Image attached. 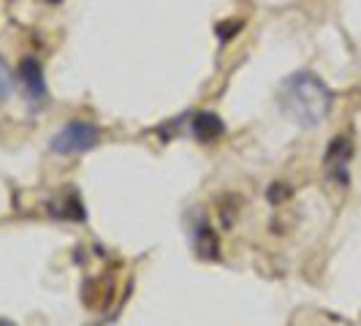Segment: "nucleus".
<instances>
[{"mask_svg": "<svg viewBox=\"0 0 361 326\" xmlns=\"http://www.w3.org/2000/svg\"><path fill=\"white\" fill-rule=\"evenodd\" d=\"M190 131H193V136L199 139L201 145H212L223 136L226 126H223V120L217 117L215 111H199L193 117V123H190Z\"/></svg>", "mask_w": 361, "mask_h": 326, "instance_id": "obj_5", "label": "nucleus"}, {"mask_svg": "<svg viewBox=\"0 0 361 326\" xmlns=\"http://www.w3.org/2000/svg\"><path fill=\"white\" fill-rule=\"evenodd\" d=\"M239 28H242V22H228V25H220V28H217V33H220V38H223V41H228V38L234 36Z\"/></svg>", "mask_w": 361, "mask_h": 326, "instance_id": "obj_8", "label": "nucleus"}, {"mask_svg": "<svg viewBox=\"0 0 361 326\" xmlns=\"http://www.w3.org/2000/svg\"><path fill=\"white\" fill-rule=\"evenodd\" d=\"M196 250L201 258H217V236L207 223L196 229Z\"/></svg>", "mask_w": 361, "mask_h": 326, "instance_id": "obj_6", "label": "nucleus"}, {"mask_svg": "<svg viewBox=\"0 0 361 326\" xmlns=\"http://www.w3.org/2000/svg\"><path fill=\"white\" fill-rule=\"evenodd\" d=\"M0 326H14V324H11V321H3V318H0Z\"/></svg>", "mask_w": 361, "mask_h": 326, "instance_id": "obj_10", "label": "nucleus"}, {"mask_svg": "<svg viewBox=\"0 0 361 326\" xmlns=\"http://www.w3.org/2000/svg\"><path fill=\"white\" fill-rule=\"evenodd\" d=\"M11 90H14V76H11V71H8L6 60L0 57V104H3V101H8Z\"/></svg>", "mask_w": 361, "mask_h": 326, "instance_id": "obj_7", "label": "nucleus"}, {"mask_svg": "<svg viewBox=\"0 0 361 326\" xmlns=\"http://www.w3.org/2000/svg\"><path fill=\"white\" fill-rule=\"evenodd\" d=\"M52 3H57V0H52Z\"/></svg>", "mask_w": 361, "mask_h": 326, "instance_id": "obj_11", "label": "nucleus"}, {"mask_svg": "<svg viewBox=\"0 0 361 326\" xmlns=\"http://www.w3.org/2000/svg\"><path fill=\"white\" fill-rule=\"evenodd\" d=\"M98 142H101L98 126H92L87 120H71L54 133L49 147L57 155H79V152L98 147Z\"/></svg>", "mask_w": 361, "mask_h": 326, "instance_id": "obj_2", "label": "nucleus"}, {"mask_svg": "<svg viewBox=\"0 0 361 326\" xmlns=\"http://www.w3.org/2000/svg\"><path fill=\"white\" fill-rule=\"evenodd\" d=\"M288 193H290L288 188H280V182H274V185H271V191H269V201H271V204H277V199L283 201Z\"/></svg>", "mask_w": 361, "mask_h": 326, "instance_id": "obj_9", "label": "nucleus"}, {"mask_svg": "<svg viewBox=\"0 0 361 326\" xmlns=\"http://www.w3.org/2000/svg\"><path fill=\"white\" fill-rule=\"evenodd\" d=\"M19 82H22V87L27 92V98H30V104H47V98H49V92H47V82H44V68H41V63H38L36 57H25L22 63H19Z\"/></svg>", "mask_w": 361, "mask_h": 326, "instance_id": "obj_3", "label": "nucleus"}, {"mask_svg": "<svg viewBox=\"0 0 361 326\" xmlns=\"http://www.w3.org/2000/svg\"><path fill=\"white\" fill-rule=\"evenodd\" d=\"M350 155H353V145H350V139L348 136H337V139H331V145L326 150V166H329V174L331 177H337L340 182H348V161H350Z\"/></svg>", "mask_w": 361, "mask_h": 326, "instance_id": "obj_4", "label": "nucleus"}, {"mask_svg": "<svg viewBox=\"0 0 361 326\" xmlns=\"http://www.w3.org/2000/svg\"><path fill=\"white\" fill-rule=\"evenodd\" d=\"M280 107L299 128H318L334 107V92L318 73L296 71L280 87Z\"/></svg>", "mask_w": 361, "mask_h": 326, "instance_id": "obj_1", "label": "nucleus"}]
</instances>
